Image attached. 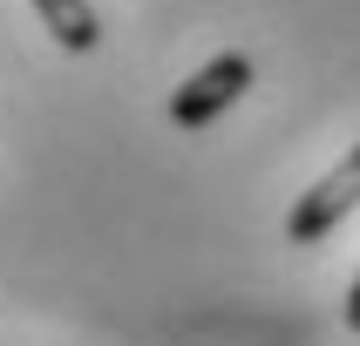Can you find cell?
Instances as JSON below:
<instances>
[{"instance_id": "6da1fadb", "label": "cell", "mask_w": 360, "mask_h": 346, "mask_svg": "<svg viewBox=\"0 0 360 346\" xmlns=\"http://www.w3.org/2000/svg\"><path fill=\"white\" fill-rule=\"evenodd\" d=\"M245 88H252V61L245 55H211L198 75L170 95V122H177V129H204V122H218Z\"/></svg>"}, {"instance_id": "7a4b0ae2", "label": "cell", "mask_w": 360, "mask_h": 346, "mask_svg": "<svg viewBox=\"0 0 360 346\" xmlns=\"http://www.w3.org/2000/svg\"><path fill=\"white\" fill-rule=\"evenodd\" d=\"M354 204H360V142L347 149V163H340V170H326L313 190H300L292 218H285V238H292V244H320L326 231H333V224L354 211Z\"/></svg>"}, {"instance_id": "3957f363", "label": "cell", "mask_w": 360, "mask_h": 346, "mask_svg": "<svg viewBox=\"0 0 360 346\" xmlns=\"http://www.w3.org/2000/svg\"><path fill=\"white\" fill-rule=\"evenodd\" d=\"M27 7L41 14V27H48L68 55H89V48L102 41V20H96V7H89V0H27Z\"/></svg>"}, {"instance_id": "277c9868", "label": "cell", "mask_w": 360, "mask_h": 346, "mask_svg": "<svg viewBox=\"0 0 360 346\" xmlns=\"http://www.w3.org/2000/svg\"><path fill=\"white\" fill-rule=\"evenodd\" d=\"M340 312H347V326L360 333V272H354V285H347V305H340Z\"/></svg>"}]
</instances>
